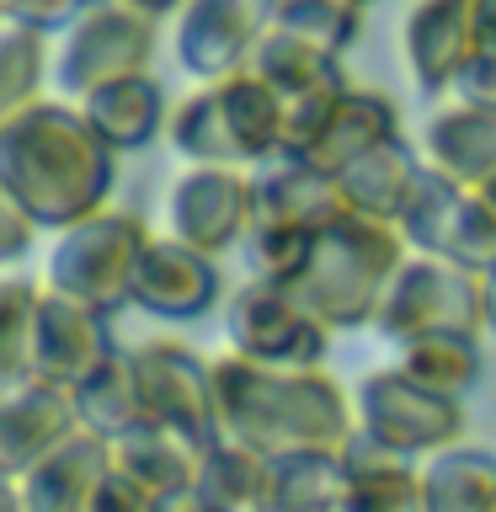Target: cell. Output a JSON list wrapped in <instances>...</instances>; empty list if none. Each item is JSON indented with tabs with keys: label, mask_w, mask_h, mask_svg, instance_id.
Instances as JSON below:
<instances>
[{
	"label": "cell",
	"mask_w": 496,
	"mask_h": 512,
	"mask_svg": "<svg viewBox=\"0 0 496 512\" xmlns=\"http://www.w3.org/2000/svg\"><path fill=\"white\" fill-rule=\"evenodd\" d=\"M118 160L70 96H43L0 118V198L22 203L54 235L112 208Z\"/></svg>",
	"instance_id": "obj_1"
},
{
	"label": "cell",
	"mask_w": 496,
	"mask_h": 512,
	"mask_svg": "<svg viewBox=\"0 0 496 512\" xmlns=\"http://www.w3.org/2000/svg\"><path fill=\"white\" fill-rule=\"evenodd\" d=\"M219 432L262 454L342 448L358 432V406L326 368H262L240 352L214 358Z\"/></svg>",
	"instance_id": "obj_2"
},
{
	"label": "cell",
	"mask_w": 496,
	"mask_h": 512,
	"mask_svg": "<svg viewBox=\"0 0 496 512\" xmlns=\"http://www.w3.org/2000/svg\"><path fill=\"white\" fill-rule=\"evenodd\" d=\"M406 256L411 246L400 235V224L347 208L342 219L315 235L310 267H304V278L294 288L331 331H374L379 304L390 294L395 272L406 267Z\"/></svg>",
	"instance_id": "obj_3"
},
{
	"label": "cell",
	"mask_w": 496,
	"mask_h": 512,
	"mask_svg": "<svg viewBox=\"0 0 496 512\" xmlns=\"http://www.w3.org/2000/svg\"><path fill=\"white\" fill-rule=\"evenodd\" d=\"M155 230L134 208H102V214L70 224L48 246V288L80 299L102 315L134 310V272Z\"/></svg>",
	"instance_id": "obj_4"
},
{
	"label": "cell",
	"mask_w": 496,
	"mask_h": 512,
	"mask_svg": "<svg viewBox=\"0 0 496 512\" xmlns=\"http://www.w3.org/2000/svg\"><path fill=\"white\" fill-rule=\"evenodd\" d=\"M438 331L486 336V278L448 262V256L411 251L379 304L374 336L390 347H406L416 336H438Z\"/></svg>",
	"instance_id": "obj_5"
},
{
	"label": "cell",
	"mask_w": 496,
	"mask_h": 512,
	"mask_svg": "<svg viewBox=\"0 0 496 512\" xmlns=\"http://www.w3.org/2000/svg\"><path fill=\"white\" fill-rule=\"evenodd\" d=\"M331 336L336 331L288 283L246 278L224 299V342L262 368H326Z\"/></svg>",
	"instance_id": "obj_6"
},
{
	"label": "cell",
	"mask_w": 496,
	"mask_h": 512,
	"mask_svg": "<svg viewBox=\"0 0 496 512\" xmlns=\"http://www.w3.org/2000/svg\"><path fill=\"white\" fill-rule=\"evenodd\" d=\"M352 406H358V432L379 438L384 448H395L416 464L464 443V400L416 384L400 363L368 368L352 390Z\"/></svg>",
	"instance_id": "obj_7"
},
{
	"label": "cell",
	"mask_w": 496,
	"mask_h": 512,
	"mask_svg": "<svg viewBox=\"0 0 496 512\" xmlns=\"http://www.w3.org/2000/svg\"><path fill=\"white\" fill-rule=\"evenodd\" d=\"M160 43V22L134 11L128 0H96L75 16L70 32H59V59H54V86L80 102V96L112 86L128 75H150Z\"/></svg>",
	"instance_id": "obj_8"
},
{
	"label": "cell",
	"mask_w": 496,
	"mask_h": 512,
	"mask_svg": "<svg viewBox=\"0 0 496 512\" xmlns=\"http://www.w3.org/2000/svg\"><path fill=\"white\" fill-rule=\"evenodd\" d=\"M166 235L224 256L246 246L256 224V171L246 166H187L166 192Z\"/></svg>",
	"instance_id": "obj_9"
},
{
	"label": "cell",
	"mask_w": 496,
	"mask_h": 512,
	"mask_svg": "<svg viewBox=\"0 0 496 512\" xmlns=\"http://www.w3.org/2000/svg\"><path fill=\"white\" fill-rule=\"evenodd\" d=\"M134 368L155 427H176L208 448L224 438L219 400H214V363L203 352H192L187 342H171V336H155V342L134 347Z\"/></svg>",
	"instance_id": "obj_10"
},
{
	"label": "cell",
	"mask_w": 496,
	"mask_h": 512,
	"mask_svg": "<svg viewBox=\"0 0 496 512\" xmlns=\"http://www.w3.org/2000/svg\"><path fill=\"white\" fill-rule=\"evenodd\" d=\"M267 38V6L262 0H187L182 16L171 27L176 43V64L214 86L240 70H251L256 43Z\"/></svg>",
	"instance_id": "obj_11"
},
{
	"label": "cell",
	"mask_w": 496,
	"mask_h": 512,
	"mask_svg": "<svg viewBox=\"0 0 496 512\" xmlns=\"http://www.w3.org/2000/svg\"><path fill=\"white\" fill-rule=\"evenodd\" d=\"M224 294V272L219 256H203L198 246L176 235H155L139 256L134 272V310L150 320H166V326H187V320L214 315Z\"/></svg>",
	"instance_id": "obj_12"
},
{
	"label": "cell",
	"mask_w": 496,
	"mask_h": 512,
	"mask_svg": "<svg viewBox=\"0 0 496 512\" xmlns=\"http://www.w3.org/2000/svg\"><path fill=\"white\" fill-rule=\"evenodd\" d=\"M406 70L422 96H443L459 86V75L486 48L480 38V0H416L400 27Z\"/></svg>",
	"instance_id": "obj_13"
},
{
	"label": "cell",
	"mask_w": 496,
	"mask_h": 512,
	"mask_svg": "<svg viewBox=\"0 0 496 512\" xmlns=\"http://www.w3.org/2000/svg\"><path fill=\"white\" fill-rule=\"evenodd\" d=\"M123 352L112 315L91 310L80 299H64L48 288L43 315H38V352H32V379L59 384V390H80L96 368L112 363Z\"/></svg>",
	"instance_id": "obj_14"
},
{
	"label": "cell",
	"mask_w": 496,
	"mask_h": 512,
	"mask_svg": "<svg viewBox=\"0 0 496 512\" xmlns=\"http://www.w3.org/2000/svg\"><path fill=\"white\" fill-rule=\"evenodd\" d=\"M80 432L86 427L75 416L70 390L43 379L16 384V390H6V406H0V470H6V480H27Z\"/></svg>",
	"instance_id": "obj_15"
},
{
	"label": "cell",
	"mask_w": 496,
	"mask_h": 512,
	"mask_svg": "<svg viewBox=\"0 0 496 512\" xmlns=\"http://www.w3.org/2000/svg\"><path fill=\"white\" fill-rule=\"evenodd\" d=\"M347 214L342 182L315 171L310 160H272L256 171V224H294V230H326Z\"/></svg>",
	"instance_id": "obj_16"
},
{
	"label": "cell",
	"mask_w": 496,
	"mask_h": 512,
	"mask_svg": "<svg viewBox=\"0 0 496 512\" xmlns=\"http://www.w3.org/2000/svg\"><path fill=\"white\" fill-rule=\"evenodd\" d=\"M400 134V107L390 102L384 91H363V86H347L342 96L331 102L326 112V123H320V134L310 144V166L315 171H331V176H342L358 155L368 150H379L384 139H395Z\"/></svg>",
	"instance_id": "obj_17"
},
{
	"label": "cell",
	"mask_w": 496,
	"mask_h": 512,
	"mask_svg": "<svg viewBox=\"0 0 496 512\" xmlns=\"http://www.w3.org/2000/svg\"><path fill=\"white\" fill-rule=\"evenodd\" d=\"M342 459H347V502L336 512H427V496H422V464L384 448L379 438L368 432H352L342 443Z\"/></svg>",
	"instance_id": "obj_18"
},
{
	"label": "cell",
	"mask_w": 496,
	"mask_h": 512,
	"mask_svg": "<svg viewBox=\"0 0 496 512\" xmlns=\"http://www.w3.org/2000/svg\"><path fill=\"white\" fill-rule=\"evenodd\" d=\"M422 171H427V155L416 150L406 134H395V139H384L379 150L358 155L342 176H336V182H342V198H347L352 214L400 224L416 182H422Z\"/></svg>",
	"instance_id": "obj_19"
},
{
	"label": "cell",
	"mask_w": 496,
	"mask_h": 512,
	"mask_svg": "<svg viewBox=\"0 0 496 512\" xmlns=\"http://www.w3.org/2000/svg\"><path fill=\"white\" fill-rule=\"evenodd\" d=\"M112 464H118V448L91 438V432H80L48 464H38L27 480H11V486L22 491L27 512H86Z\"/></svg>",
	"instance_id": "obj_20"
},
{
	"label": "cell",
	"mask_w": 496,
	"mask_h": 512,
	"mask_svg": "<svg viewBox=\"0 0 496 512\" xmlns=\"http://www.w3.org/2000/svg\"><path fill=\"white\" fill-rule=\"evenodd\" d=\"M427 160L448 171L459 187H491L496 182V107H438L427 118Z\"/></svg>",
	"instance_id": "obj_21"
},
{
	"label": "cell",
	"mask_w": 496,
	"mask_h": 512,
	"mask_svg": "<svg viewBox=\"0 0 496 512\" xmlns=\"http://www.w3.org/2000/svg\"><path fill=\"white\" fill-rule=\"evenodd\" d=\"M75 395V416H80V427L91 432V438H102V443H128L134 432L144 427H155L150 422V406H144V390H139V368H134V347H123L112 363H102L96 374L80 384Z\"/></svg>",
	"instance_id": "obj_22"
},
{
	"label": "cell",
	"mask_w": 496,
	"mask_h": 512,
	"mask_svg": "<svg viewBox=\"0 0 496 512\" xmlns=\"http://www.w3.org/2000/svg\"><path fill=\"white\" fill-rule=\"evenodd\" d=\"M80 112H86L91 128L118 155H134V150H144V144H155L166 134V91H160L155 75L112 80V86L80 96Z\"/></svg>",
	"instance_id": "obj_23"
},
{
	"label": "cell",
	"mask_w": 496,
	"mask_h": 512,
	"mask_svg": "<svg viewBox=\"0 0 496 512\" xmlns=\"http://www.w3.org/2000/svg\"><path fill=\"white\" fill-rule=\"evenodd\" d=\"M224 91V112H230V128H235V144L246 155L251 171L283 160V123H288V96L262 80L256 70H240L230 80H214Z\"/></svg>",
	"instance_id": "obj_24"
},
{
	"label": "cell",
	"mask_w": 496,
	"mask_h": 512,
	"mask_svg": "<svg viewBox=\"0 0 496 512\" xmlns=\"http://www.w3.org/2000/svg\"><path fill=\"white\" fill-rule=\"evenodd\" d=\"M203 464H208V443L187 438L176 427H144L128 443H118V470H128L150 496L198 491Z\"/></svg>",
	"instance_id": "obj_25"
},
{
	"label": "cell",
	"mask_w": 496,
	"mask_h": 512,
	"mask_svg": "<svg viewBox=\"0 0 496 512\" xmlns=\"http://www.w3.org/2000/svg\"><path fill=\"white\" fill-rule=\"evenodd\" d=\"M427 512H496V454L480 443H454L422 464Z\"/></svg>",
	"instance_id": "obj_26"
},
{
	"label": "cell",
	"mask_w": 496,
	"mask_h": 512,
	"mask_svg": "<svg viewBox=\"0 0 496 512\" xmlns=\"http://www.w3.org/2000/svg\"><path fill=\"white\" fill-rule=\"evenodd\" d=\"M352 480L342 448H299L272 459V512H336Z\"/></svg>",
	"instance_id": "obj_27"
},
{
	"label": "cell",
	"mask_w": 496,
	"mask_h": 512,
	"mask_svg": "<svg viewBox=\"0 0 496 512\" xmlns=\"http://www.w3.org/2000/svg\"><path fill=\"white\" fill-rule=\"evenodd\" d=\"M171 150L187 160V166H246L230 128V112H224V91L219 86H198L187 102H176L171 123ZM251 171V166H246Z\"/></svg>",
	"instance_id": "obj_28"
},
{
	"label": "cell",
	"mask_w": 496,
	"mask_h": 512,
	"mask_svg": "<svg viewBox=\"0 0 496 512\" xmlns=\"http://www.w3.org/2000/svg\"><path fill=\"white\" fill-rule=\"evenodd\" d=\"M251 70L262 75V80H272L288 102H294V96L347 91L352 86L336 54H326V48H315V43H304V38H288V32H278V27H267V38L256 43Z\"/></svg>",
	"instance_id": "obj_29"
},
{
	"label": "cell",
	"mask_w": 496,
	"mask_h": 512,
	"mask_svg": "<svg viewBox=\"0 0 496 512\" xmlns=\"http://www.w3.org/2000/svg\"><path fill=\"white\" fill-rule=\"evenodd\" d=\"M198 491L224 512H272V454L235 438H219L208 448Z\"/></svg>",
	"instance_id": "obj_30"
},
{
	"label": "cell",
	"mask_w": 496,
	"mask_h": 512,
	"mask_svg": "<svg viewBox=\"0 0 496 512\" xmlns=\"http://www.w3.org/2000/svg\"><path fill=\"white\" fill-rule=\"evenodd\" d=\"M395 363L406 368L416 384L438 395H454L464 400L486 374V358H480V336H464V331H438V336H416V342L395 347Z\"/></svg>",
	"instance_id": "obj_31"
},
{
	"label": "cell",
	"mask_w": 496,
	"mask_h": 512,
	"mask_svg": "<svg viewBox=\"0 0 496 512\" xmlns=\"http://www.w3.org/2000/svg\"><path fill=\"white\" fill-rule=\"evenodd\" d=\"M464 198H470V187H459L454 176L438 171L427 160L422 182H416L406 214H400V235H406V246L422 251V256H443L448 251V235H454V224H459Z\"/></svg>",
	"instance_id": "obj_32"
},
{
	"label": "cell",
	"mask_w": 496,
	"mask_h": 512,
	"mask_svg": "<svg viewBox=\"0 0 496 512\" xmlns=\"http://www.w3.org/2000/svg\"><path fill=\"white\" fill-rule=\"evenodd\" d=\"M363 11L368 6H358V0H272L267 27L347 59V48L363 38Z\"/></svg>",
	"instance_id": "obj_33"
},
{
	"label": "cell",
	"mask_w": 496,
	"mask_h": 512,
	"mask_svg": "<svg viewBox=\"0 0 496 512\" xmlns=\"http://www.w3.org/2000/svg\"><path fill=\"white\" fill-rule=\"evenodd\" d=\"M48 283L11 278L0 283V384H32V352H38V315Z\"/></svg>",
	"instance_id": "obj_34"
},
{
	"label": "cell",
	"mask_w": 496,
	"mask_h": 512,
	"mask_svg": "<svg viewBox=\"0 0 496 512\" xmlns=\"http://www.w3.org/2000/svg\"><path fill=\"white\" fill-rule=\"evenodd\" d=\"M43 80H48V38L6 22L0 27V118L43 102Z\"/></svg>",
	"instance_id": "obj_35"
},
{
	"label": "cell",
	"mask_w": 496,
	"mask_h": 512,
	"mask_svg": "<svg viewBox=\"0 0 496 512\" xmlns=\"http://www.w3.org/2000/svg\"><path fill=\"white\" fill-rule=\"evenodd\" d=\"M246 272L262 283H288L294 288L310 267V251H315V230H294V224H251L246 235Z\"/></svg>",
	"instance_id": "obj_36"
},
{
	"label": "cell",
	"mask_w": 496,
	"mask_h": 512,
	"mask_svg": "<svg viewBox=\"0 0 496 512\" xmlns=\"http://www.w3.org/2000/svg\"><path fill=\"white\" fill-rule=\"evenodd\" d=\"M448 262H459V267H470V272H496V203L486 198V192H470L459 208V224H454V235H448Z\"/></svg>",
	"instance_id": "obj_37"
},
{
	"label": "cell",
	"mask_w": 496,
	"mask_h": 512,
	"mask_svg": "<svg viewBox=\"0 0 496 512\" xmlns=\"http://www.w3.org/2000/svg\"><path fill=\"white\" fill-rule=\"evenodd\" d=\"M86 6H91V0H0L6 22L32 27V32H43V38H54V32H70L75 16L86 11Z\"/></svg>",
	"instance_id": "obj_38"
},
{
	"label": "cell",
	"mask_w": 496,
	"mask_h": 512,
	"mask_svg": "<svg viewBox=\"0 0 496 512\" xmlns=\"http://www.w3.org/2000/svg\"><path fill=\"white\" fill-rule=\"evenodd\" d=\"M86 512H155V496L144 491L128 470H118V464H112V470L102 475V486H96V496H91Z\"/></svg>",
	"instance_id": "obj_39"
},
{
	"label": "cell",
	"mask_w": 496,
	"mask_h": 512,
	"mask_svg": "<svg viewBox=\"0 0 496 512\" xmlns=\"http://www.w3.org/2000/svg\"><path fill=\"white\" fill-rule=\"evenodd\" d=\"M43 235V224L27 214L22 203L0 198V262H22V256L32 251V240Z\"/></svg>",
	"instance_id": "obj_40"
},
{
	"label": "cell",
	"mask_w": 496,
	"mask_h": 512,
	"mask_svg": "<svg viewBox=\"0 0 496 512\" xmlns=\"http://www.w3.org/2000/svg\"><path fill=\"white\" fill-rule=\"evenodd\" d=\"M454 96H459V102H470V107H496V48H480L475 64L459 75Z\"/></svg>",
	"instance_id": "obj_41"
},
{
	"label": "cell",
	"mask_w": 496,
	"mask_h": 512,
	"mask_svg": "<svg viewBox=\"0 0 496 512\" xmlns=\"http://www.w3.org/2000/svg\"><path fill=\"white\" fill-rule=\"evenodd\" d=\"M155 512H224V507H214L203 491H176V496H155Z\"/></svg>",
	"instance_id": "obj_42"
},
{
	"label": "cell",
	"mask_w": 496,
	"mask_h": 512,
	"mask_svg": "<svg viewBox=\"0 0 496 512\" xmlns=\"http://www.w3.org/2000/svg\"><path fill=\"white\" fill-rule=\"evenodd\" d=\"M128 6L144 11V16H155V22H166V16H182L187 0H128Z\"/></svg>",
	"instance_id": "obj_43"
},
{
	"label": "cell",
	"mask_w": 496,
	"mask_h": 512,
	"mask_svg": "<svg viewBox=\"0 0 496 512\" xmlns=\"http://www.w3.org/2000/svg\"><path fill=\"white\" fill-rule=\"evenodd\" d=\"M480 38L486 48H496V0H480Z\"/></svg>",
	"instance_id": "obj_44"
},
{
	"label": "cell",
	"mask_w": 496,
	"mask_h": 512,
	"mask_svg": "<svg viewBox=\"0 0 496 512\" xmlns=\"http://www.w3.org/2000/svg\"><path fill=\"white\" fill-rule=\"evenodd\" d=\"M486 331L496 336V272H486Z\"/></svg>",
	"instance_id": "obj_45"
},
{
	"label": "cell",
	"mask_w": 496,
	"mask_h": 512,
	"mask_svg": "<svg viewBox=\"0 0 496 512\" xmlns=\"http://www.w3.org/2000/svg\"><path fill=\"white\" fill-rule=\"evenodd\" d=\"M480 192H486V198H491V203H496V182H491V187H480Z\"/></svg>",
	"instance_id": "obj_46"
},
{
	"label": "cell",
	"mask_w": 496,
	"mask_h": 512,
	"mask_svg": "<svg viewBox=\"0 0 496 512\" xmlns=\"http://www.w3.org/2000/svg\"><path fill=\"white\" fill-rule=\"evenodd\" d=\"M358 6H374V0H358Z\"/></svg>",
	"instance_id": "obj_47"
},
{
	"label": "cell",
	"mask_w": 496,
	"mask_h": 512,
	"mask_svg": "<svg viewBox=\"0 0 496 512\" xmlns=\"http://www.w3.org/2000/svg\"><path fill=\"white\" fill-rule=\"evenodd\" d=\"M262 6H267V11H272V0H262Z\"/></svg>",
	"instance_id": "obj_48"
}]
</instances>
